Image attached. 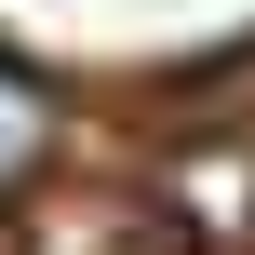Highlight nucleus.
<instances>
[{
  "label": "nucleus",
  "instance_id": "f257e3e1",
  "mask_svg": "<svg viewBox=\"0 0 255 255\" xmlns=\"http://www.w3.org/2000/svg\"><path fill=\"white\" fill-rule=\"evenodd\" d=\"M40 161H54V94H40V81L0 54V188H27Z\"/></svg>",
  "mask_w": 255,
  "mask_h": 255
}]
</instances>
